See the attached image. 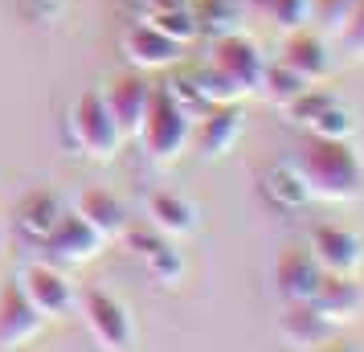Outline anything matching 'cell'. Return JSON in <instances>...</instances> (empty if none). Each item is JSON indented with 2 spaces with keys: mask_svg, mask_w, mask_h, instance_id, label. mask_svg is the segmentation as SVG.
<instances>
[{
  "mask_svg": "<svg viewBox=\"0 0 364 352\" xmlns=\"http://www.w3.org/2000/svg\"><path fill=\"white\" fill-rule=\"evenodd\" d=\"M340 46H344L348 53L364 58V0H356V9H352L348 25L340 29Z\"/></svg>",
  "mask_w": 364,
  "mask_h": 352,
  "instance_id": "30",
  "label": "cell"
},
{
  "mask_svg": "<svg viewBox=\"0 0 364 352\" xmlns=\"http://www.w3.org/2000/svg\"><path fill=\"white\" fill-rule=\"evenodd\" d=\"M307 250L315 254L323 274H356L364 267V242L344 225H315Z\"/></svg>",
  "mask_w": 364,
  "mask_h": 352,
  "instance_id": "6",
  "label": "cell"
},
{
  "mask_svg": "<svg viewBox=\"0 0 364 352\" xmlns=\"http://www.w3.org/2000/svg\"><path fill=\"white\" fill-rule=\"evenodd\" d=\"M74 213H78L90 230H99L107 242L127 230V209H123L119 197L115 193H107V188H82L78 201H74Z\"/></svg>",
  "mask_w": 364,
  "mask_h": 352,
  "instance_id": "17",
  "label": "cell"
},
{
  "mask_svg": "<svg viewBox=\"0 0 364 352\" xmlns=\"http://www.w3.org/2000/svg\"><path fill=\"white\" fill-rule=\"evenodd\" d=\"M46 246H50V254L58 258V262L78 267V262H90V258L107 246V238H102L99 230H90V225H86L74 209H66V213H62V221L53 225V234L46 238Z\"/></svg>",
  "mask_w": 364,
  "mask_h": 352,
  "instance_id": "9",
  "label": "cell"
},
{
  "mask_svg": "<svg viewBox=\"0 0 364 352\" xmlns=\"http://www.w3.org/2000/svg\"><path fill=\"white\" fill-rule=\"evenodd\" d=\"M266 193H270L279 205H287V209H295V205L307 201V185H303V176L295 172V164L274 168V172L266 176Z\"/></svg>",
  "mask_w": 364,
  "mask_h": 352,
  "instance_id": "24",
  "label": "cell"
},
{
  "mask_svg": "<svg viewBox=\"0 0 364 352\" xmlns=\"http://www.w3.org/2000/svg\"><path fill=\"white\" fill-rule=\"evenodd\" d=\"M148 25H156V29H160L164 37H172L176 46H188V41L200 33V21H197V13H193L188 4H156Z\"/></svg>",
  "mask_w": 364,
  "mask_h": 352,
  "instance_id": "21",
  "label": "cell"
},
{
  "mask_svg": "<svg viewBox=\"0 0 364 352\" xmlns=\"http://www.w3.org/2000/svg\"><path fill=\"white\" fill-rule=\"evenodd\" d=\"M307 78L303 74H295V70L287 66V62H266V70H262V82H258V90L266 95V102H274V107H291V102L307 90Z\"/></svg>",
  "mask_w": 364,
  "mask_h": 352,
  "instance_id": "20",
  "label": "cell"
},
{
  "mask_svg": "<svg viewBox=\"0 0 364 352\" xmlns=\"http://www.w3.org/2000/svg\"><path fill=\"white\" fill-rule=\"evenodd\" d=\"M123 50H127V62L135 70H168L181 62L184 46H176L172 37H164L156 25H132L127 37H123Z\"/></svg>",
  "mask_w": 364,
  "mask_h": 352,
  "instance_id": "13",
  "label": "cell"
},
{
  "mask_svg": "<svg viewBox=\"0 0 364 352\" xmlns=\"http://www.w3.org/2000/svg\"><path fill=\"white\" fill-rule=\"evenodd\" d=\"M295 172L307 185V197H319V201L344 205L364 193V164L348 148V139L307 135L295 151Z\"/></svg>",
  "mask_w": 364,
  "mask_h": 352,
  "instance_id": "1",
  "label": "cell"
},
{
  "mask_svg": "<svg viewBox=\"0 0 364 352\" xmlns=\"http://www.w3.org/2000/svg\"><path fill=\"white\" fill-rule=\"evenodd\" d=\"M331 90H319V86H307V90H303V95H299L295 102H291V107H287V115L295 119L299 127H307V123H311L315 115H323V111H328L331 107Z\"/></svg>",
  "mask_w": 364,
  "mask_h": 352,
  "instance_id": "27",
  "label": "cell"
},
{
  "mask_svg": "<svg viewBox=\"0 0 364 352\" xmlns=\"http://www.w3.org/2000/svg\"><path fill=\"white\" fill-rule=\"evenodd\" d=\"M315 311L328 319V324H352V319L360 316L364 307V291L360 283H356V274H323V283H319V291L311 295Z\"/></svg>",
  "mask_w": 364,
  "mask_h": 352,
  "instance_id": "15",
  "label": "cell"
},
{
  "mask_svg": "<svg viewBox=\"0 0 364 352\" xmlns=\"http://www.w3.org/2000/svg\"><path fill=\"white\" fill-rule=\"evenodd\" d=\"M123 242H127V250H132L135 258H148V254H156L164 246L168 238L160 234V230H151V225H139V230H123Z\"/></svg>",
  "mask_w": 364,
  "mask_h": 352,
  "instance_id": "29",
  "label": "cell"
},
{
  "mask_svg": "<svg viewBox=\"0 0 364 352\" xmlns=\"http://www.w3.org/2000/svg\"><path fill=\"white\" fill-rule=\"evenodd\" d=\"M144 267H148V274L156 279V283H164V287H172V283L184 279V258H181V250H176L172 242H164L156 254H148Z\"/></svg>",
  "mask_w": 364,
  "mask_h": 352,
  "instance_id": "26",
  "label": "cell"
},
{
  "mask_svg": "<svg viewBox=\"0 0 364 352\" xmlns=\"http://www.w3.org/2000/svg\"><path fill=\"white\" fill-rule=\"evenodd\" d=\"M193 86H197V95H200L205 107H225V102L246 99V90L233 82L230 74H221L213 62H209V66H200L197 74H193Z\"/></svg>",
  "mask_w": 364,
  "mask_h": 352,
  "instance_id": "22",
  "label": "cell"
},
{
  "mask_svg": "<svg viewBox=\"0 0 364 352\" xmlns=\"http://www.w3.org/2000/svg\"><path fill=\"white\" fill-rule=\"evenodd\" d=\"M70 127H74V144L90 156V160H111L123 144V132H119L115 115H111V107L102 95L95 90H86L78 107H74V115H70Z\"/></svg>",
  "mask_w": 364,
  "mask_h": 352,
  "instance_id": "3",
  "label": "cell"
},
{
  "mask_svg": "<svg viewBox=\"0 0 364 352\" xmlns=\"http://www.w3.org/2000/svg\"><path fill=\"white\" fill-rule=\"evenodd\" d=\"M352 132H356V119L340 102H331L323 115H315L307 123V135H319V139H352Z\"/></svg>",
  "mask_w": 364,
  "mask_h": 352,
  "instance_id": "25",
  "label": "cell"
},
{
  "mask_svg": "<svg viewBox=\"0 0 364 352\" xmlns=\"http://www.w3.org/2000/svg\"><path fill=\"white\" fill-rule=\"evenodd\" d=\"M148 225L151 230H160L168 242H172V238H188L193 230H197V209L184 201L181 193L160 188V193H151L148 197Z\"/></svg>",
  "mask_w": 364,
  "mask_h": 352,
  "instance_id": "18",
  "label": "cell"
},
{
  "mask_svg": "<svg viewBox=\"0 0 364 352\" xmlns=\"http://www.w3.org/2000/svg\"><path fill=\"white\" fill-rule=\"evenodd\" d=\"M151 90H156V86L144 82L139 74H123V78H115L111 90L102 95L123 135H139L144 119H148V107H151Z\"/></svg>",
  "mask_w": 364,
  "mask_h": 352,
  "instance_id": "11",
  "label": "cell"
},
{
  "mask_svg": "<svg viewBox=\"0 0 364 352\" xmlns=\"http://www.w3.org/2000/svg\"><path fill=\"white\" fill-rule=\"evenodd\" d=\"M279 336L287 340V348L315 352L336 340V324L319 316L315 303H287V311L279 316Z\"/></svg>",
  "mask_w": 364,
  "mask_h": 352,
  "instance_id": "10",
  "label": "cell"
},
{
  "mask_svg": "<svg viewBox=\"0 0 364 352\" xmlns=\"http://www.w3.org/2000/svg\"><path fill=\"white\" fill-rule=\"evenodd\" d=\"M62 213H66V205L58 201V193L37 188V193H29V197L17 205V225L25 230V238L46 242V238L53 234V225L62 221Z\"/></svg>",
  "mask_w": 364,
  "mask_h": 352,
  "instance_id": "19",
  "label": "cell"
},
{
  "mask_svg": "<svg viewBox=\"0 0 364 352\" xmlns=\"http://www.w3.org/2000/svg\"><path fill=\"white\" fill-rule=\"evenodd\" d=\"M82 319L86 332L95 336L102 352H132L135 348V328L127 307L111 295V291H86L82 295Z\"/></svg>",
  "mask_w": 364,
  "mask_h": 352,
  "instance_id": "4",
  "label": "cell"
},
{
  "mask_svg": "<svg viewBox=\"0 0 364 352\" xmlns=\"http://www.w3.org/2000/svg\"><path fill=\"white\" fill-rule=\"evenodd\" d=\"M0 246H4V225H0Z\"/></svg>",
  "mask_w": 364,
  "mask_h": 352,
  "instance_id": "32",
  "label": "cell"
},
{
  "mask_svg": "<svg viewBox=\"0 0 364 352\" xmlns=\"http://www.w3.org/2000/svg\"><path fill=\"white\" fill-rule=\"evenodd\" d=\"M139 144H144V151H148L151 160H160V164L176 160V156L193 144V115L172 99L168 86H156V90H151V107H148L144 127H139Z\"/></svg>",
  "mask_w": 364,
  "mask_h": 352,
  "instance_id": "2",
  "label": "cell"
},
{
  "mask_svg": "<svg viewBox=\"0 0 364 352\" xmlns=\"http://www.w3.org/2000/svg\"><path fill=\"white\" fill-rule=\"evenodd\" d=\"M279 62H287V66L295 70V74H303L311 86L323 82V78L331 74V50H328V41H323L319 33H311V29H295V33L287 37Z\"/></svg>",
  "mask_w": 364,
  "mask_h": 352,
  "instance_id": "16",
  "label": "cell"
},
{
  "mask_svg": "<svg viewBox=\"0 0 364 352\" xmlns=\"http://www.w3.org/2000/svg\"><path fill=\"white\" fill-rule=\"evenodd\" d=\"M315 352H352L348 344H340V340H331V344H323V348H315Z\"/></svg>",
  "mask_w": 364,
  "mask_h": 352,
  "instance_id": "31",
  "label": "cell"
},
{
  "mask_svg": "<svg viewBox=\"0 0 364 352\" xmlns=\"http://www.w3.org/2000/svg\"><path fill=\"white\" fill-rule=\"evenodd\" d=\"M242 107L237 102H225V107H209L200 123L193 127V139H197V148L205 160H221L225 151L237 144V135H242Z\"/></svg>",
  "mask_w": 364,
  "mask_h": 352,
  "instance_id": "12",
  "label": "cell"
},
{
  "mask_svg": "<svg viewBox=\"0 0 364 352\" xmlns=\"http://www.w3.org/2000/svg\"><path fill=\"white\" fill-rule=\"evenodd\" d=\"M17 287H21V295L33 303L37 311L46 319H58V316H66L70 307H74V283H70L62 270H53V267H41V262H33V267H25L17 274Z\"/></svg>",
  "mask_w": 364,
  "mask_h": 352,
  "instance_id": "5",
  "label": "cell"
},
{
  "mask_svg": "<svg viewBox=\"0 0 364 352\" xmlns=\"http://www.w3.org/2000/svg\"><path fill=\"white\" fill-rule=\"evenodd\" d=\"M258 13L274 21L279 29L295 33V29H307L311 25V0H250Z\"/></svg>",
  "mask_w": 364,
  "mask_h": 352,
  "instance_id": "23",
  "label": "cell"
},
{
  "mask_svg": "<svg viewBox=\"0 0 364 352\" xmlns=\"http://www.w3.org/2000/svg\"><path fill=\"white\" fill-rule=\"evenodd\" d=\"M41 311L21 295L17 283H9L0 291V348H21L41 332Z\"/></svg>",
  "mask_w": 364,
  "mask_h": 352,
  "instance_id": "14",
  "label": "cell"
},
{
  "mask_svg": "<svg viewBox=\"0 0 364 352\" xmlns=\"http://www.w3.org/2000/svg\"><path fill=\"white\" fill-rule=\"evenodd\" d=\"M352 9H356V0H311V21L319 29H331V33H340L352 17Z\"/></svg>",
  "mask_w": 364,
  "mask_h": 352,
  "instance_id": "28",
  "label": "cell"
},
{
  "mask_svg": "<svg viewBox=\"0 0 364 352\" xmlns=\"http://www.w3.org/2000/svg\"><path fill=\"white\" fill-rule=\"evenodd\" d=\"M221 74H230L233 82L242 86V90H258V82H262V70H266V58H262V50L250 41V37H242V33H221L213 41V58H209Z\"/></svg>",
  "mask_w": 364,
  "mask_h": 352,
  "instance_id": "7",
  "label": "cell"
},
{
  "mask_svg": "<svg viewBox=\"0 0 364 352\" xmlns=\"http://www.w3.org/2000/svg\"><path fill=\"white\" fill-rule=\"evenodd\" d=\"M274 283H279L287 303H311V295L323 283V267L315 262V254L307 246H287L274 258Z\"/></svg>",
  "mask_w": 364,
  "mask_h": 352,
  "instance_id": "8",
  "label": "cell"
}]
</instances>
